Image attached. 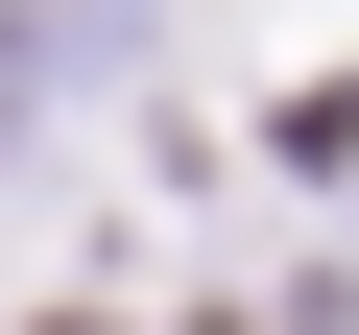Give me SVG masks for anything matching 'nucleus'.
<instances>
[]
</instances>
